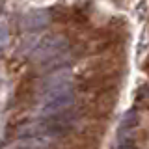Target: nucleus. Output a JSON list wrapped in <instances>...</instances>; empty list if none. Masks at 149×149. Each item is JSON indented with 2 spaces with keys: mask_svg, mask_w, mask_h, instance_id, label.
I'll use <instances>...</instances> for the list:
<instances>
[{
  "mask_svg": "<svg viewBox=\"0 0 149 149\" xmlns=\"http://www.w3.org/2000/svg\"><path fill=\"white\" fill-rule=\"evenodd\" d=\"M36 97V73H28L21 78L13 93V102L17 108H26Z\"/></svg>",
  "mask_w": 149,
  "mask_h": 149,
  "instance_id": "obj_3",
  "label": "nucleus"
},
{
  "mask_svg": "<svg viewBox=\"0 0 149 149\" xmlns=\"http://www.w3.org/2000/svg\"><path fill=\"white\" fill-rule=\"evenodd\" d=\"M56 149H99V140L84 134L82 130H74L73 134L62 140V147Z\"/></svg>",
  "mask_w": 149,
  "mask_h": 149,
  "instance_id": "obj_4",
  "label": "nucleus"
},
{
  "mask_svg": "<svg viewBox=\"0 0 149 149\" xmlns=\"http://www.w3.org/2000/svg\"><path fill=\"white\" fill-rule=\"evenodd\" d=\"M125 71V60L118 54H101L78 69L77 73V91L95 93L108 88H119L121 74Z\"/></svg>",
  "mask_w": 149,
  "mask_h": 149,
  "instance_id": "obj_1",
  "label": "nucleus"
},
{
  "mask_svg": "<svg viewBox=\"0 0 149 149\" xmlns=\"http://www.w3.org/2000/svg\"><path fill=\"white\" fill-rule=\"evenodd\" d=\"M118 95H119V88H108V90L88 93V99H84L77 108L78 116L93 121H102L114 112Z\"/></svg>",
  "mask_w": 149,
  "mask_h": 149,
  "instance_id": "obj_2",
  "label": "nucleus"
},
{
  "mask_svg": "<svg viewBox=\"0 0 149 149\" xmlns=\"http://www.w3.org/2000/svg\"><path fill=\"white\" fill-rule=\"evenodd\" d=\"M143 71H146V73H149V54H147L146 62H143Z\"/></svg>",
  "mask_w": 149,
  "mask_h": 149,
  "instance_id": "obj_6",
  "label": "nucleus"
},
{
  "mask_svg": "<svg viewBox=\"0 0 149 149\" xmlns=\"http://www.w3.org/2000/svg\"><path fill=\"white\" fill-rule=\"evenodd\" d=\"M134 106L138 110H149V86L143 84L136 90V97H134Z\"/></svg>",
  "mask_w": 149,
  "mask_h": 149,
  "instance_id": "obj_5",
  "label": "nucleus"
}]
</instances>
